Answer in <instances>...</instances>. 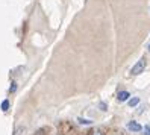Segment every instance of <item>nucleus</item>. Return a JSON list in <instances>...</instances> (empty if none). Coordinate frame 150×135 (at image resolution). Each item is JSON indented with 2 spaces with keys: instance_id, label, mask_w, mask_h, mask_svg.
<instances>
[{
  "instance_id": "f257e3e1",
  "label": "nucleus",
  "mask_w": 150,
  "mask_h": 135,
  "mask_svg": "<svg viewBox=\"0 0 150 135\" xmlns=\"http://www.w3.org/2000/svg\"><path fill=\"white\" fill-rule=\"evenodd\" d=\"M144 68H146V59H139L137 64L134 65V68H132L130 73L134 75V76H137V75H139V73H143Z\"/></svg>"
},
{
  "instance_id": "f03ea898",
  "label": "nucleus",
  "mask_w": 150,
  "mask_h": 135,
  "mask_svg": "<svg viewBox=\"0 0 150 135\" xmlns=\"http://www.w3.org/2000/svg\"><path fill=\"white\" fill-rule=\"evenodd\" d=\"M127 129H129L130 132H141L144 128H143V126H141L138 122H129V123H127Z\"/></svg>"
},
{
  "instance_id": "7ed1b4c3",
  "label": "nucleus",
  "mask_w": 150,
  "mask_h": 135,
  "mask_svg": "<svg viewBox=\"0 0 150 135\" xmlns=\"http://www.w3.org/2000/svg\"><path fill=\"white\" fill-rule=\"evenodd\" d=\"M129 91H120L118 93V96H117V100L118 102H126L127 100V99H129Z\"/></svg>"
},
{
  "instance_id": "20e7f679",
  "label": "nucleus",
  "mask_w": 150,
  "mask_h": 135,
  "mask_svg": "<svg viewBox=\"0 0 150 135\" xmlns=\"http://www.w3.org/2000/svg\"><path fill=\"white\" fill-rule=\"evenodd\" d=\"M138 103H139V97H132V99H129V102H127V105H129L130 108L137 106Z\"/></svg>"
},
{
  "instance_id": "39448f33",
  "label": "nucleus",
  "mask_w": 150,
  "mask_h": 135,
  "mask_svg": "<svg viewBox=\"0 0 150 135\" xmlns=\"http://www.w3.org/2000/svg\"><path fill=\"white\" fill-rule=\"evenodd\" d=\"M9 109V100H3L2 102V111H8Z\"/></svg>"
},
{
  "instance_id": "423d86ee",
  "label": "nucleus",
  "mask_w": 150,
  "mask_h": 135,
  "mask_svg": "<svg viewBox=\"0 0 150 135\" xmlns=\"http://www.w3.org/2000/svg\"><path fill=\"white\" fill-rule=\"evenodd\" d=\"M77 122L81 123V124H91V123H93L91 120H85V119H82V117H79V119H77Z\"/></svg>"
},
{
  "instance_id": "0eeeda50",
  "label": "nucleus",
  "mask_w": 150,
  "mask_h": 135,
  "mask_svg": "<svg viewBox=\"0 0 150 135\" xmlns=\"http://www.w3.org/2000/svg\"><path fill=\"white\" fill-rule=\"evenodd\" d=\"M144 134L146 135H150V124H146L144 126Z\"/></svg>"
},
{
  "instance_id": "6e6552de",
  "label": "nucleus",
  "mask_w": 150,
  "mask_h": 135,
  "mask_svg": "<svg viewBox=\"0 0 150 135\" xmlns=\"http://www.w3.org/2000/svg\"><path fill=\"white\" fill-rule=\"evenodd\" d=\"M15 90H17V84H15V82H12V85H11V88H9V91H11V93H14Z\"/></svg>"
},
{
  "instance_id": "1a4fd4ad",
  "label": "nucleus",
  "mask_w": 150,
  "mask_h": 135,
  "mask_svg": "<svg viewBox=\"0 0 150 135\" xmlns=\"http://www.w3.org/2000/svg\"><path fill=\"white\" fill-rule=\"evenodd\" d=\"M100 109H102V111H106V109H108V108H106V103H100Z\"/></svg>"
},
{
  "instance_id": "9d476101",
  "label": "nucleus",
  "mask_w": 150,
  "mask_h": 135,
  "mask_svg": "<svg viewBox=\"0 0 150 135\" xmlns=\"http://www.w3.org/2000/svg\"><path fill=\"white\" fill-rule=\"evenodd\" d=\"M93 135H102V132L100 131H94V134Z\"/></svg>"
},
{
  "instance_id": "9b49d317",
  "label": "nucleus",
  "mask_w": 150,
  "mask_h": 135,
  "mask_svg": "<svg viewBox=\"0 0 150 135\" xmlns=\"http://www.w3.org/2000/svg\"><path fill=\"white\" fill-rule=\"evenodd\" d=\"M149 50H150V44H149Z\"/></svg>"
}]
</instances>
